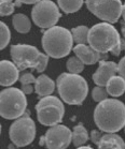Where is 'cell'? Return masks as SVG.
Wrapping results in <instances>:
<instances>
[{
    "label": "cell",
    "instance_id": "obj_13",
    "mask_svg": "<svg viewBox=\"0 0 125 149\" xmlns=\"http://www.w3.org/2000/svg\"><path fill=\"white\" fill-rule=\"evenodd\" d=\"M20 77V71L12 61H0V85L8 87L15 84Z\"/></svg>",
    "mask_w": 125,
    "mask_h": 149
},
{
    "label": "cell",
    "instance_id": "obj_16",
    "mask_svg": "<svg viewBox=\"0 0 125 149\" xmlns=\"http://www.w3.org/2000/svg\"><path fill=\"white\" fill-rule=\"evenodd\" d=\"M98 149H125L124 141L115 133L102 134L97 144Z\"/></svg>",
    "mask_w": 125,
    "mask_h": 149
},
{
    "label": "cell",
    "instance_id": "obj_12",
    "mask_svg": "<svg viewBox=\"0 0 125 149\" xmlns=\"http://www.w3.org/2000/svg\"><path fill=\"white\" fill-rule=\"evenodd\" d=\"M114 75H117V63L113 61L100 60L97 70L92 77L97 86L104 87L106 86L107 81Z\"/></svg>",
    "mask_w": 125,
    "mask_h": 149
},
{
    "label": "cell",
    "instance_id": "obj_4",
    "mask_svg": "<svg viewBox=\"0 0 125 149\" xmlns=\"http://www.w3.org/2000/svg\"><path fill=\"white\" fill-rule=\"evenodd\" d=\"M72 37L70 31L61 26L49 28L43 32L42 46L47 56L52 58H63L72 49Z\"/></svg>",
    "mask_w": 125,
    "mask_h": 149
},
{
    "label": "cell",
    "instance_id": "obj_24",
    "mask_svg": "<svg viewBox=\"0 0 125 149\" xmlns=\"http://www.w3.org/2000/svg\"><path fill=\"white\" fill-rule=\"evenodd\" d=\"M16 7L15 2L9 1V0H0V16H8L14 12V9Z\"/></svg>",
    "mask_w": 125,
    "mask_h": 149
},
{
    "label": "cell",
    "instance_id": "obj_5",
    "mask_svg": "<svg viewBox=\"0 0 125 149\" xmlns=\"http://www.w3.org/2000/svg\"><path fill=\"white\" fill-rule=\"evenodd\" d=\"M11 57L18 71H24L30 68L42 73L49 62V56L40 53L37 47L28 44L12 45Z\"/></svg>",
    "mask_w": 125,
    "mask_h": 149
},
{
    "label": "cell",
    "instance_id": "obj_8",
    "mask_svg": "<svg viewBox=\"0 0 125 149\" xmlns=\"http://www.w3.org/2000/svg\"><path fill=\"white\" fill-rule=\"evenodd\" d=\"M9 135L13 145L16 147H25L34 142L36 136V125L29 117V111L26 109L24 115L11 125Z\"/></svg>",
    "mask_w": 125,
    "mask_h": 149
},
{
    "label": "cell",
    "instance_id": "obj_1",
    "mask_svg": "<svg viewBox=\"0 0 125 149\" xmlns=\"http://www.w3.org/2000/svg\"><path fill=\"white\" fill-rule=\"evenodd\" d=\"M94 121L102 132L115 133L125 125V106L117 99H106L99 102L94 111Z\"/></svg>",
    "mask_w": 125,
    "mask_h": 149
},
{
    "label": "cell",
    "instance_id": "obj_25",
    "mask_svg": "<svg viewBox=\"0 0 125 149\" xmlns=\"http://www.w3.org/2000/svg\"><path fill=\"white\" fill-rule=\"evenodd\" d=\"M92 97H93V100L96 102H102L106 99H108V93L106 91V89L104 87H95L93 90H92Z\"/></svg>",
    "mask_w": 125,
    "mask_h": 149
},
{
    "label": "cell",
    "instance_id": "obj_20",
    "mask_svg": "<svg viewBox=\"0 0 125 149\" xmlns=\"http://www.w3.org/2000/svg\"><path fill=\"white\" fill-rule=\"evenodd\" d=\"M72 41H74L77 45L78 44H86L88 43V28L86 26H78L73 28L70 31Z\"/></svg>",
    "mask_w": 125,
    "mask_h": 149
},
{
    "label": "cell",
    "instance_id": "obj_32",
    "mask_svg": "<svg viewBox=\"0 0 125 149\" xmlns=\"http://www.w3.org/2000/svg\"><path fill=\"white\" fill-rule=\"evenodd\" d=\"M15 147H14L13 144H11V145H9V149H14Z\"/></svg>",
    "mask_w": 125,
    "mask_h": 149
},
{
    "label": "cell",
    "instance_id": "obj_31",
    "mask_svg": "<svg viewBox=\"0 0 125 149\" xmlns=\"http://www.w3.org/2000/svg\"><path fill=\"white\" fill-rule=\"evenodd\" d=\"M77 149H93L91 146H81V147H78Z\"/></svg>",
    "mask_w": 125,
    "mask_h": 149
},
{
    "label": "cell",
    "instance_id": "obj_18",
    "mask_svg": "<svg viewBox=\"0 0 125 149\" xmlns=\"http://www.w3.org/2000/svg\"><path fill=\"white\" fill-rule=\"evenodd\" d=\"M88 132L82 123H79L73 128V132H71V142L76 147H81L88 142Z\"/></svg>",
    "mask_w": 125,
    "mask_h": 149
},
{
    "label": "cell",
    "instance_id": "obj_11",
    "mask_svg": "<svg viewBox=\"0 0 125 149\" xmlns=\"http://www.w3.org/2000/svg\"><path fill=\"white\" fill-rule=\"evenodd\" d=\"M71 132L66 125H53L41 136L39 144L45 146L47 149H66L71 143Z\"/></svg>",
    "mask_w": 125,
    "mask_h": 149
},
{
    "label": "cell",
    "instance_id": "obj_17",
    "mask_svg": "<svg viewBox=\"0 0 125 149\" xmlns=\"http://www.w3.org/2000/svg\"><path fill=\"white\" fill-rule=\"evenodd\" d=\"M105 89L108 95L114 98L121 97L125 90V79L119 75H114L107 81Z\"/></svg>",
    "mask_w": 125,
    "mask_h": 149
},
{
    "label": "cell",
    "instance_id": "obj_21",
    "mask_svg": "<svg viewBox=\"0 0 125 149\" xmlns=\"http://www.w3.org/2000/svg\"><path fill=\"white\" fill-rule=\"evenodd\" d=\"M83 6V1L80 0H76V1H71V0H59L57 1V7L65 12V13H74L81 9Z\"/></svg>",
    "mask_w": 125,
    "mask_h": 149
},
{
    "label": "cell",
    "instance_id": "obj_22",
    "mask_svg": "<svg viewBox=\"0 0 125 149\" xmlns=\"http://www.w3.org/2000/svg\"><path fill=\"white\" fill-rule=\"evenodd\" d=\"M67 70L69 71V73L71 74H77L79 75V73H81L84 70V65L81 62V60L77 57H71L68 59L67 61Z\"/></svg>",
    "mask_w": 125,
    "mask_h": 149
},
{
    "label": "cell",
    "instance_id": "obj_14",
    "mask_svg": "<svg viewBox=\"0 0 125 149\" xmlns=\"http://www.w3.org/2000/svg\"><path fill=\"white\" fill-rule=\"evenodd\" d=\"M73 53L77 55L83 65H95L100 60H105L106 56L93 51L90 46L84 44H78L73 47Z\"/></svg>",
    "mask_w": 125,
    "mask_h": 149
},
{
    "label": "cell",
    "instance_id": "obj_7",
    "mask_svg": "<svg viewBox=\"0 0 125 149\" xmlns=\"http://www.w3.org/2000/svg\"><path fill=\"white\" fill-rule=\"evenodd\" d=\"M37 118L41 125L53 127L58 125L63 120L65 114V107L63 102L54 95H47L36 105Z\"/></svg>",
    "mask_w": 125,
    "mask_h": 149
},
{
    "label": "cell",
    "instance_id": "obj_9",
    "mask_svg": "<svg viewBox=\"0 0 125 149\" xmlns=\"http://www.w3.org/2000/svg\"><path fill=\"white\" fill-rule=\"evenodd\" d=\"M61 16V14L57 4L50 0L38 1L31 10L32 20L38 27L42 29H49L56 26Z\"/></svg>",
    "mask_w": 125,
    "mask_h": 149
},
{
    "label": "cell",
    "instance_id": "obj_3",
    "mask_svg": "<svg viewBox=\"0 0 125 149\" xmlns=\"http://www.w3.org/2000/svg\"><path fill=\"white\" fill-rule=\"evenodd\" d=\"M61 100L70 105H80L88 93V85L84 78L77 74L61 73L56 81Z\"/></svg>",
    "mask_w": 125,
    "mask_h": 149
},
{
    "label": "cell",
    "instance_id": "obj_10",
    "mask_svg": "<svg viewBox=\"0 0 125 149\" xmlns=\"http://www.w3.org/2000/svg\"><path fill=\"white\" fill-rule=\"evenodd\" d=\"M86 7L95 16L105 20L108 24L117 23L124 12V6L120 0L111 1H86Z\"/></svg>",
    "mask_w": 125,
    "mask_h": 149
},
{
    "label": "cell",
    "instance_id": "obj_6",
    "mask_svg": "<svg viewBox=\"0 0 125 149\" xmlns=\"http://www.w3.org/2000/svg\"><path fill=\"white\" fill-rule=\"evenodd\" d=\"M27 107V99L18 88L4 89L0 91V116L6 119H17L24 115Z\"/></svg>",
    "mask_w": 125,
    "mask_h": 149
},
{
    "label": "cell",
    "instance_id": "obj_29",
    "mask_svg": "<svg viewBox=\"0 0 125 149\" xmlns=\"http://www.w3.org/2000/svg\"><path fill=\"white\" fill-rule=\"evenodd\" d=\"M22 92H23L24 95H30L31 92L34 91V87H32V85H24L22 86Z\"/></svg>",
    "mask_w": 125,
    "mask_h": 149
},
{
    "label": "cell",
    "instance_id": "obj_23",
    "mask_svg": "<svg viewBox=\"0 0 125 149\" xmlns=\"http://www.w3.org/2000/svg\"><path fill=\"white\" fill-rule=\"evenodd\" d=\"M11 39L10 29L4 22L0 20V51L7 47Z\"/></svg>",
    "mask_w": 125,
    "mask_h": 149
},
{
    "label": "cell",
    "instance_id": "obj_27",
    "mask_svg": "<svg viewBox=\"0 0 125 149\" xmlns=\"http://www.w3.org/2000/svg\"><path fill=\"white\" fill-rule=\"evenodd\" d=\"M102 133L100 132V131H98V130H93V131H92V133H91V139H92V142L97 145L98 142H99V139H100V137H102Z\"/></svg>",
    "mask_w": 125,
    "mask_h": 149
},
{
    "label": "cell",
    "instance_id": "obj_19",
    "mask_svg": "<svg viewBox=\"0 0 125 149\" xmlns=\"http://www.w3.org/2000/svg\"><path fill=\"white\" fill-rule=\"evenodd\" d=\"M12 24H13L14 29L20 33H27L31 29L30 19L28 18V16L22 13L14 15L13 19H12Z\"/></svg>",
    "mask_w": 125,
    "mask_h": 149
},
{
    "label": "cell",
    "instance_id": "obj_30",
    "mask_svg": "<svg viewBox=\"0 0 125 149\" xmlns=\"http://www.w3.org/2000/svg\"><path fill=\"white\" fill-rule=\"evenodd\" d=\"M38 1H36V0H22L20 1V3L23 4V3H25V4H36L37 3Z\"/></svg>",
    "mask_w": 125,
    "mask_h": 149
},
{
    "label": "cell",
    "instance_id": "obj_33",
    "mask_svg": "<svg viewBox=\"0 0 125 149\" xmlns=\"http://www.w3.org/2000/svg\"><path fill=\"white\" fill-rule=\"evenodd\" d=\"M0 133H1V125H0Z\"/></svg>",
    "mask_w": 125,
    "mask_h": 149
},
{
    "label": "cell",
    "instance_id": "obj_15",
    "mask_svg": "<svg viewBox=\"0 0 125 149\" xmlns=\"http://www.w3.org/2000/svg\"><path fill=\"white\" fill-rule=\"evenodd\" d=\"M34 88L40 98H44L53 93L55 90V81L47 75L41 74L39 77L36 78Z\"/></svg>",
    "mask_w": 125,
    "mask_h": 149
},
{
    "label": "cell",
    "instance_id": "obj_28",
    "mask_svg": "<svg viewBox=\"0 0 125 149\" xmlns=\"http://www.w3.org/2000/svg\"><path fill=\"white\" fill-rule=\"evenodd\" d=\"M124 62H125V57H123L120 60L119 65H117V73H119V76L124 78Z\"/></svg>",
    "mask_w": 125,
    "mask_h": 149
},
{
    "label": "cell",
    "instance_id": "obj_26",
    "mask_svg": "<svg viewBox=\"0 0 125 149\" xmlns=\"http://www.w3.org/2000/svg\"><path fill=\"white\" fill-rule=\"evenodd\" d=\"M18 79H20L22 86H24V85H32L36 81V77H35L31 72H25V73H23L18 77Z\"/></svg>",
    "mask_w": 125,
    "mask_h": 149
},
{
    "label": "cell",
    "instance_id": "obj_2",
    "mask_svg": "<svg viewBox=\"0 0 125 149\" xmlns=\"http://www.w3.org/2000/svg\"><path fill=\"white\" fill-rule=\"evenodd\" d=\"M88 43L93 51L106 55L112 53L119 56L121 53V37L117 28L108 23H99L88 29Z\"/></svg>",
    "mask_w": 125,
    "mask_h": 149
}]
</instances>
